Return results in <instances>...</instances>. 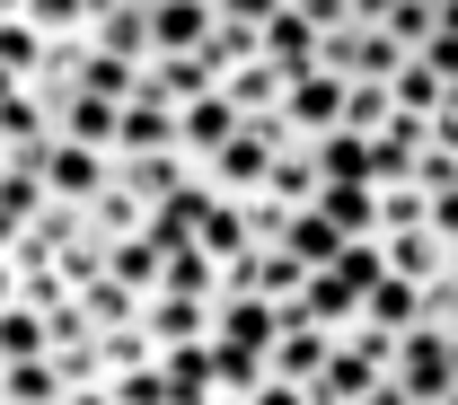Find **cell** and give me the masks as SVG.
I'll return each mask as SVG.
<instances>
[{
    "label": "cell",
    "instance_id": "obj_1",
    "mask_svg": "<svg viewBox=\"0 0 458 405\" xmlns=\"http://www.w3.org/2000/svg\"><path fill=\"white\" fill-rule=\"evenodd\" d=\"M388 379H397L414 405H441V397L458 388V344H450V326H441V317L405 326V335H397V361H388Z\"/></svg>",
    "mask_w": 458,
    "mask_h": 405
},
{
    "label": "cell",
    "instance_id": "obj_2",
    "mask_svg": "<svg viewBox=\"0 0 458 405\" xmlns=\"http://www.w3.org/2000/svg\"><path fill=\"white\" fill-rule=\"evenodd\" d=\"M344 97H352V80H344V71H327V62L291 71V89H283V123H291V141H318V132H335V123H344Z\"/></svg>",
    "mask_w": 458,
    "mask_h": 405
},
{
    "label": "cell",
    "instance_id": "obj_3",
    "mask_svg": "<svg viewBox=\"0 0 458 405\" xmlns=\"http://www.w3.org/2000/svg\"><path fill=\"white\" fill-rule=\"evenodd\" d=\"M114 185V150H89V141H62L54 132V150H45V203H98Z\"/></svg>",
    "mask_w": 458,
    "mask_h": 405
},
{
    "label": "cell",
    "instance_id": "obj_4",
    "mask_svg": "<svg viewBox=\"0 0 458 405\" xmlns=\"http://www.w3.org/2000/svg\"><path fill=\"white\" fill-rule=\"evenodd\" d=\"M327 352H335V326H318V317L283 308V326H274V344H265V370L291 379V388H309V379L327 370Z\"/></svg>",
    "mask_w": 458,
    "mask_h": 405
},
{
    "label": "cell",
    "instance_id": "obj_5",
    "mask_svg": "<svg viewBox=\"0 0 458 405\" xmlns=\"http://www.w3.org/2000/svg\"><path fill=\"white\" fill-rule=\"evenodd\" d=\"M141 326H150V344H159V352L212 344V300H194V291H150V300H141Z\"/></svg>",
    "mask_w": 458,
    "mask_h": 405
},
{
    "label": "cell",
    "instance_id": "obj_6",
    "mask_svg": "<svg viewBox=\"0 0 458 405\" xmlns=\"http://www.w3.org/2000/svg\"><path fill=\"white\" fill-rule=\"evenodd\" d=\"M221 27V0H150V54H203Z\"/></svg>",
    "mask_w": 458,
    "mask_h": 405
},
{
    "label": "cell",
    "instance_id": "obj_7",
    "mask_svg": "<svg viewBox=\"0 0 458 405\" xmlns=\"http://www.w3.org/2000/svg\"><path fill=\"white\" fill-rule=\"evenodd\" d=\"M203 89H221V71H212L203 54H150V62H141V89H132V97H159V106H194Z\"/></svg>",
    "mask_w": 458,
    "mask_h": 405
},
{
    "label": "cell",
    "instance_id": "obj_8",
    "mask_svg": "<svg viewBox=\"0 0 458 405\" xmlns=\"http://www.w3.org/2000/svg\"><path fill=\"white\" fill-rule=\"evenodd\" d=\"M238 106H229V89H203V97H194V106H176V150H185V159H194V168H203V159H212V150H221L229 132H238Z\"/></svg>",
    "mask_w": 458,
    "mask_h": 405
},
{
    "label": "cell",
    "instance_id": "obj_9",
    "mask_svg": "<svg viewBox=\"0 0 458 405\" xmlns=\"http://www.w3.org/2000/svg\"><path fill=\"white\" fill-rule=\"evenodd\" d=\"M36 89V80H27ZM54 97V132L62 141H89V150H114V97H98V89H45Z\"/></svg>",
    "mask_w": 458,
    "mask_h": 405
},
{
    "label": "cell",
    "instance_id": "obj_10",
    "mask_svg": "<svg viewBox=\"0 0 458 405\" xmlns=\"http://www.w3.org/2000/svg\"><path fill=\"white\" fill-rule=\"evenodd\" d=\"M141 150H176V106H159V97L114 106V159H141Z\"/></svg>",
    "mask_w": 458,
    "mask_h": 405
},
{
    "label": "cell",
    "instance_id": "obj_11",
    "mask_svg": "<svg viewBox=\"0 0 458 405\" xmlns=\"http://www.w3.org/2000/svg\"><path fill=\"white\" fill-rule=\"evenodd\" d=\"M379 256H388V274H405V283H423V291L450 274V238L432 230V221H423V230H388Z\"/></svg>",
    "mask_w": 458,
    "mask_h": 405
},
{
    "label": "cell",
    "instance_id": "obj_12",
    "mask_svg": "<svg viewBox=\"0 0 458 405\" xmlns=\"http://www.w3.org/2000/svg\"><path fill=\"white\" fill-rule=\"evenodd\" d=\"M361 317H370L379 335H405V326H423V317H432V291L405 283V274H379V283L361 291Z\"/></svg>",
    "mask_w": 458,
    "mask_h": 405
},
{
    "label": "cell",
    "instance_id": "obj_13",
    "mask_svg": "<svg viewBox=\"0 0 458 405\" xmlns=\"http://www.w3.org/2000/svg\"><path fill=\"white\" fill-rule=\"evenodd\" d=\"M318 212H327L344 238H379V185H361V176H318Z\"/></svg>",
    "mask_w": 458,
    "mask_h": 405
},
{
    "label": "cell",
    "instance_id": "obj_14",
    "mask_svg": "<svg viewBox=\"0 0 458 405\" xmlns=\"http://www.w3.org/2000/svg\"><path fill=\"white\" fill-rule=\"evenodd\" d=\"M256 54L283 62V71H309V62H318V27H309V9H300V0H283V9L256 27Z\"/></svg>",
    "mask_w": 458,
    "mask_h": 405
},
{
    "label": "cell",
    "instance_id": "obj_15",
    "mask_svg": "<svg viewBox=\"0 0 458 405\" xmlns=\"http://www.w3.org/2000/svg\"><path fill=\"white\" fill-rule=\"evenodd\" d=\"M89 45L98 54H123V62H150V0H114L89 18Z\"/></svg>",
    "mask_w": 458,
    "mask_h": 405
},
{
    "label": "cell",
    "instance_id": "obj_16",
    "mask_svg": "<svg viewBox=\"0 0 458 405\" xmlns=\"http://www.w3.org/2000/svg\"><path fill=\"white\" fill-rule=\"evenodd\" d=\"M62 361L54 352H27V361H0V405H62Z\"/></svg>",
    "mask_w": 458,
    "mask_h": 405
},
{
    "label": "cell",
    "instance_id": "obj_17",
    "mask_svg": "<svg viewBox=\"0 0 458 405\" xmlns=\"http://www.w3.org/2000/svg\"><path fill=\"white\" fill-rule=\"evenodd\" d=\"M221 89H229V106H238V115H283V89H291V71L256 54V62H238V71H229Z\"/></svg>",
    "mask_w": 458,
    "mask_h": 405
},
{
    "label": "cell",
    "instance_id": "obj_18",
    "mask_svg": "<svg viewBox=\"0 0 458 405\" xmlns=\"http://www.w3.org/2000/svg\"><path fill=\"white\" fill-rule=\"evenodd\" d=\"M194 247H203L212 265H229V256H247V247H256V230H247V203H229V194H212V203H203V221H194Z\"/></svg>",
    "mask_w": 458,
    "mask_h": 405
},
{
    "label": "cell",
    "instance_id": "obj_19",
    "mask_svg": "<svg viewBox=\"0 0 458 405\" xmlns=\"http://www.w3.org/2000/svg\"><path fill=\"white\" fill-rule=\"evenodd\" d=\"M291 308H300V317H318V326H352V317H361V291L344 283L335 265H318V274H309V291H300V300H291Z\"/></svg>",
    "mask_w": 458,
    "mask_h": 405
},
{
    "label": "cell",
    "instance_id": "obj_20",
    "mask_svg": "<svg viewBox=\"0 0 458 405\" xmlns=\"http://www.w3.org/2000/svg\"><path fill=\"white\" fill-rule=\"evenodd\" d=\"M114 176H123L141 203H168L176 185L194 176V159H185V150H141V159H114Z\"/></svg>",
    "mask_w": 458,
    "mask_h": 405
},
{
    "label": "cell",
    "instance_id": "obj_21",
    "mask_svg": "<svg viewBox=\"0 0 458 405\" xmlns=\"http://www.w3.org/2000/svg\"><path fill=\"white\" fill-rule=\"evenodd\" d=\"M106 274H114L123 291H141V300H150L159 274H168V256L150 247V230H141V238H106Z\"/></svg>",
    "mask_w": 458,
    "mask_h": 405
},
{
    "label": "cell",
    "instance_id": "obj_22",
    "mask_svg": "<svg viewBox=\"0 0 458 405\" xmlns=\"http://www.w3.org/2000/svg\"><path fill=\"white\" fill-rule=\"evenodd\" d=\"M265 194L291 203V212L318 203V150H309V141H283V150H274V176H265Z\"/></svg>",
    "mask_w": 458,
    "mask_h": 405
},
{
    "label": "cell",
    "instance_id": "obj_23",
    "mask_svg": "<svg viewBox=\"0 0 458 405\" xmlns=\"http://www.w3.org/2000/svg\"><path fill=\"white\" fill-rule=\"evenodd\" d=\"M309 274H318V265H300L291 247H256V274H247V291H265L274 308H291V300L309 291Z\"/></svg>",
    "mask_w": 458,
    "mask_h": 405
},
{
    "label": "cell",
    "instance_id": "obj_24",
    "mask_svg": "<svg viewBox=\"0 0 458 405\" xmlns=\"http://www.w3.org/2000/svg\"><path fill=\"white\" fill-rule=\"evenodd\" d=\"M388 97H397L405 115H441V106H450V80H441L423 54H405V62H397V80H388Z\"/></svg>",
    "mask_w": 458,
    "mask_h": 405
},
{
    "label": "cell",
    "instance_id": "obj_25",
    "mask_svg": "<svg viewBox=\"0 0 458 405\" xmlns=\"http://www.w3.org/2000/svg\"><path fill=\"white\" fill-rule=\"evenodd\" d=\"M89 230H98V238H141V230H150V203H141V194H132V185L114 176L106 194L89 203Z\"/></svg>",
    "mask_w": 458,
    "mask_h": 405
},
{
    "label": "cell",
    "instance_id": "obj_26",
    "mask_svg": "<svg viewBox=\"0 0 458 405\" xmlns=\"http://www.w3.org/2000/svg\"><path fill=\"white\" fill-rule=\"evenodd\" d=\"M283 247L300 256V265H335V256H344V230L318 212V203H300V212H291V230H283Z\"/></svg>",
    "mask_w": 458,
    "mask_h": 405
},
{
    "label": "cell",
    "instance_id": "obj_27",
    "mask_svg": "<svg viewBox=\"0 0 458 405\" xmlns=\"http://www.w3.org/2000/svg\"><path fill=\"white\" fill-rule=\"evenodd\" d=\"M141 361H159V344H150L141 317H132V326H98V379H123V370H141Z\"/></svg>",
    "mask_w": 458,
    "mask_h": 405
},
{
    "label": "cell",
    "instance_id": "obj_28",
    "mask_svg": "<svg viewBox=\"0 0 458 405\" xmlns=\"http://www.w3.org/2000/svg\"><path fill=\"white\" fill-rule=\"evenodd\" d=\"M309 150H318V176H361V185H370V132L335 123V132H318Z\"/></svg>",
    "mask_w": 458,
    "mask_h": 405
},
{
    "label": "cell",
    "instance_id": "obj_29",
    "mask_svg": "<svg viewBox=\"0 0 458 405\" xmlns=\"http://www.w3.org/2000/svg\"><path fill=\"white\" fill-rule=\"evenodd\" d=\"M71 89H98V97H114V106H123V97L141 89V62L98 54V45H89V54H80V80H71Z\"/></svg>",
    "mask_w": 458,
    "mask_h": 405
},
{
    "label": "cell",
    "instance_id": "obj_30",
    "mask_svg": "<svg viewBox=\"0 0 458 405\" xmlns=\"http://www.w3.org/2000/svg\"><path fill=\"white\" fill-rule=\"evenodd\" d=\"M71 300L89 308V326H132V317H141V291H123L114 274H98V283H80Z\"/></svg>",
    "mask_w": 458,
    "mask_h": 405
},
{
    "label": "cell",
    "instance_id": "obj_31",
    "mask_svg": "<svg viewBox=\"0 0 458 405\" xmlns=\"http://www.w3.org/2000/svg\"><path fill=\"white\" fill-rule=\"evenodd\" d=\"M0 352H9V361H27V352H54V335H45V308H36V300H9V308H0Z\"/></svg>",
    "mask_w": 458,
    "mask_h": 405
},
{
    "label": "cell",
    "instance_id": "obj_32",
    "mask_svg": "<svg viewBox=\"0 0 458 405\" xmlns=\"http://www.w3.org/2000/svg\"><path fill=\"white\" fill-rule=\"evenodd\" d=\"M397 62H405V45L388 36V27H352V80H397Z\"/></svg>",
    "mask_w": 458,
    "mask_h": 405
},
{
    "label": "cell",
    "instance_id": "obj_33",
    "mask_svg": "<svg viewBox=\"0 0 458 405\" xmlns=\"http://www.w3.org/2000/svg\"><path fill=\"white\" fill-rule=\"evenodd\" d=\"M274 370H265V352H247V344H212V388H229V397H256Z\"/></svg>",
    "mask_w": 458,
    "mask_h": 405
},
{
    "label": "cell",
    "instance_id": "obj_34",
    "mask_svg": "<svg viewBox=\"0 0 458 405\" xmlns=\"http://www.w3.org/2000/svg\"><path fill=\"white\" fill-rule=\"evenodd\" d=\"M423 221H432V194H423L414 176L379 185V238H388V230H423Z\"/></svg>",
    "mask_w": 458,
    "mask_h": 405
},
{
    "label": "cell",
    "instance_id": "obj_35",
    "mask_svg": "<svg viewBox=\"0 0 458 405\" xmlns=\"http://www.w3.org/2000/svg\"><path fill=\"white\" fill-rule=\"evenodd\" d=\"M159 291H194V300H221V265L203 256V247H176L168 274H159Z\"/></svg>",
    "mask_w": 458,
    "mask_h": 405
},
{
    "label": "cell",
    "instance_id": "obj_36",
    "mask_svg": "<svg viewBox=\"0 0 458 405\" xmlns=\"http://www.w3.org/2000/svg\"><path fill=\"white\" fill-rule=\"evenodd\" d=\"M45 45H54V36H36V18H0V62H9L18 80L45 71Z\"/></svg>",
    "mask_w": 458,
    "mask_h": 405
},
{
    "label": "cell",
    "instance_id": "obj_37",
    "mask_svg": "<svg viewBox=\"0 0 458 405\" xmlns=\"http://www.w3.org/2000/svg\"><path fill=\"white\" fill-rule=\"evenodd\" d=\"M18 18H36V36H89L98 9H89V0H27Z\"/></svg>",
    "mask_w": 458,
    "mask_h": 405
},
{
    "label": "cell",
    "instance_id": "obj_38",
    "mask_svg": "<svg viewBox=\"0 0 458 405\" xmlns=\"http://www.w3.org/2000/svg\"><path fill=\"white\" fill-rule=\"evenodd\" d=\"M388 115H397V97H388V80H352V97H344V123H352V132H379Z\"/></svg>",
    "mask_w": 458,
    "mask_h": 405
},
{
    "label": "cell",
    "instance_id": "obj_39",
    "mask_svg": "<svg viewBox=\"0 0 458 405\" xmlns=\"http://www.w3.org/2000/svg\"><path fill=\"white\" fill-rule=\"evenodd\" d=\"M114 405H168V370L159 361H141V370H123V379H106Z\"/></svg>",
    "mask_w": 458,
    "mask_h": 405
},
{
    "label": "cell",
    "instance_id": "obj_40",
    "mask_svg": "<svg viewBox=\"0 0 458 405\" xmlns=\"http://www.w3.org/2000/svg\"><path fill=\"white\" fill-rule=\"evenodd\" d=\"M414 185H423V194H458V150L423 141V150H414Z\"/></svg>",
    "mask_w": 458,
    "mask_h": 405
},
{
    "label": "cell",
    "instance_id": "obj_41",
    "mask_svg": "<svg viewBox=\"0 0 458 405\" xmlns=\"http://www.w3.org/2000/svg\"><path fill=\"white\" fill-rule=\"evenodd\" d=\"M423 62L450 80V97H458V27H432V45H423Z\"/></svg>",
    "mask_w": 458,
    "mask_h": 405
},
{
    "label": "cell",
    "instance_id": "obj_42",
    "mask_svg": "<svg viewBox=\"0 0 458 405\" xmlns=\"http://www.w3.org/2000/svg\"><path fill=\"white\" fill-rule=\"evenodd\" d=\"M432 317H441V326H450V335H458V265H450V274H441V283H432Z\"/></svg>",
    "mask_w": 458,
    "mask_h": 405
},
{
    "label": "cell",
    "instance_id": "obj_43",
    "mask_svg": "<svg viewBox=\"0 0 458 405\" xmlns=\"http://www.w3.org/2000/svg\"><path fill=\"white\" fill-rule=\"evenodd\" d=\"M432 230L450 238V265H458V194H432Z\"/></svg>",
    "mask_w": 458,
    "mask_h": 405
},
{
    "label": "cell",
    "instance_id": "obj_44",
    "mask_svg": "<svg viewBox=\"0 0 458 405\" xmlns=\"http://www.w3.org/2000/svg\"><path fill=\"white\" fill-rule=\"evenodd\" d=\"M274 9H283V0H221V18H238V27H265Z\"/></svg>",
    "mask_w": 458,
    "mask_h": 405
},
{
    "label": "cell",
    "instance_id": "obj_45",
    "mask_svg": "<svg viewBox=\"0 0 458 405\" xmlns=\"http://www.w3.org/2000/svg\"><path fill=\"white\" fill-rule=\"evenodd\" d=\"M300 9H309V27H318V36H327V27H344V18H352V0H300Z\"/></svg>",
    "mask_w": 458,
    "mask_h": 405
},
{
    "label": "cell",
    "instance_id": "obj_46",
    "mask_svg": "<svg viewBox=\"0 0 458 405\" xmlns=\"http://www.w3.org/2000/svg\"><path fill=\"white\" fill-rule=\"evenodd\" d=\"M62 405H114V388H106V379H71V388H62Z\"/></svg>",
    "mask_w": 458,
    "mask_h": 405
},
{
    "label": "cell",
    "instance_id": "obj_47",
    "mask_svg": "<svg viewBox=\"0 0 458 405\" xmlns=\"http://www.w3.org/2000/svg\"><path fill=\"white\" fill-rule=\"evenodd\" d=\"M247 405H309V388H291V379H265V388H256Z\"/></svg>",
    "mask_w": 458,
    "mask_h": 405
},
{
    "label": "cell",
    "instance_id": "obj_48",
    "mask_svg": "<svg viewBox=\"0 0 458 405\" xmlns=\"http://www.w3.org/2000/svg\"><path fill=\"white\" fill-rule=\"evenodd\" d=\"M352 405H414V397H405L397 379H379V388H370V397H352Z\"/></svg>",
    "mask_w": 458,
    "mask_h": 405
},
{
    "label": "cell",
    "instance_id": "obj_49",
    "mask_svg": "<svg viewBox=\"0 0 458 405\" xmlns=\"http://www.w3.org/2000/svg\"><path fill=\"white\" fill-rule=\"evenodd\" d=\"M9 300H18V256L0 247V308H9Z\"/></svg>",
    "mask_w": 458,
    "mask_h": 405
},
{
    "label": "cell",
    "instance_id": "obj_50",
    "mask_svg": "<svg viewBox=\"0 0 458 405\" xmlns=\"http://www.w3.org/2000/svg\"><path fill=\"white\" fill-rule=\"evenodd\" d=\"M388 9H397V0H352V18H388Z\"/></svg>",
    "mask_w": 458,
    "mask_h": 405
},
{
    "label": "cell",
    "instance_id": "obj_51",
    "mask_svg": "<svg viewBox=\"0 0 458 405\" xmlns=\"http://www.w3.org/2000/svg\"><path fill=\"white\" fill-rule=\"evenodd\" d=\"M18 89H27V80H18V71H9V62H0V97H18Z\"/></svg>",
    "mask_w": 458,
    "mask_h": 405
},
{
    "label": "cell",
    "instance_id": "obj_52",
    "mask_svg": "<svg viewBox=\"0 0 458 405\" xmlns=\"http://www.w3.org/2000/svg\"><path fill=\"white\" fill-rule=\"evenodd\" d=\"M441 27H458V0H441Z\"/></svg>",
    "mask_w": 458,
    "mask_h": 405
},
{
    "label": "cell",
    "instance_id": "obj_53",
    "mask_svg": "<svg viewBox=\"0 0 458 405\" xmlns=\"http://www.w3.org/2000/svg\"><path fill=\"white\" fill-rule=\"evenodd\" d=\"M18 9H27V0H0V18H18Z\"/></svg>",
    "mask_w": 458,
    "mask_h": 405
},
{
    "label": "cell",
    "instance_id": "obj_54",
    "mask_svg": "<svg viewBox=\"0 0 458 405\" xmlns=\"http://www.w3.org/2000/svg\"><path fill=\"white\" fill-rule=\"evenodd\" d=\"M89 9H114V0H89Z\"/></svg>",
    "mask_w": 458,
    "mask_h": 405
},
{
    "label": "cell",
    "instance_id": "obj_55",
    "mask_svg": "<svg viewBox=\"0 0 458 405\" xmlns=\"http://www.w3.org/2000/svg\"><path fill=\"white\" fill-rule=\"evenodd\" d=\"M441 405H458V388H450V397H441Z\"/></svg>",
    "mask_w": 458,
    "mask_h": 405
},
{
    "label": "cell",
    "instance_id": "obj_56",
    "mask_svg": "<svg viewBox=\"0 0 458 405\" xmlns=\"http://www.w3.org/2000/svg\"><path fill=\"white\" fill-rule=\"evenodd\" d=\"M0 361H9V352H0Z\"/></svg>",
    "mask_w": 458,
    "mask_h": 405
}]
</instances>
